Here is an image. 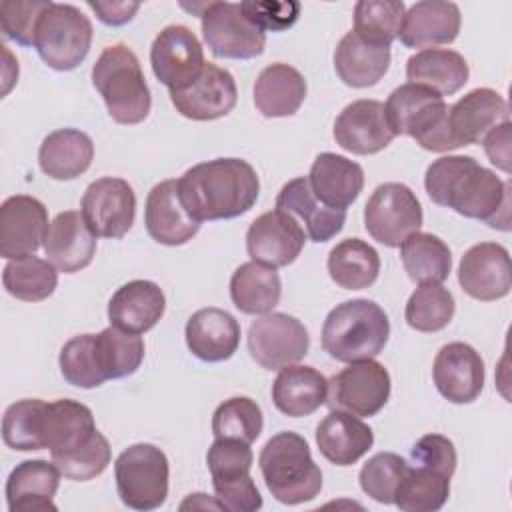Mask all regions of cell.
Returning a JSON list of instances; mask_svg holds the SVG:
<instances>
[{
	"instance_id": "35",
	"label": "cell",
	"mask_w": 512,
	"mask_h": 512,
	"mask_svg": "<svg viewBox=\"0 0 512 512\" xmlns=\"http://www.w3.org/2000/svg\"><path fill=\"white\" fill-rule=\"evenodd\" d=\"M94 158L92 138L76 128L50 132L38 150L40 170L52 180H74L82 176Z\"/></svg>"
},
{
	"instance_id": "19",
	"label": "cell",
	"mask_w": 512,
	"mask_h": 512,
	"mask_svg": "<svg viewBox=\"0 0 512 512\" xmlns=\"http://www.w3.org/2000/svg\"><path fill=\"white\" fill-rule=\"evenodd\" d=\"M432 378L448 402L470 404L484 388V360L470 344L448 342L434 358Z\"/></svg>"
},
{
	"instance_id": "1",
	"label": "cell",
	"mask_w": 512,
	"mask_h": 512,
	"mask_svg": "<svg viewBox=\"0 0 512 512\" xmlns=\"http://www.w3.org/2000/svg\"><path fill=\"white\" fill-rule=\"evenodd\" d=\"M424 188L438 206L490 228L510 230V182L500 180L472 156H440L428 166Z\"/></svg>"
},
{
	"instance_id": "43",
	"label": "cell",
	"mask_w": 512,
	"mask_h": 512,
	"mask_svg": "<svg viewBox=\"0 0 512 512\" xmlns=\"http://www.w3.org/2000/svg\"><path fill=\"white\" fill-rule=\"evenodd\" d=\"M456 302L442 284H418L410 294L404 310V320L418 332H438L446 328L454 316Z\"/></svg>"
},
{
	"instance_id": "37",
	"label": "cell",
	"mask_w": 512,
	"mask_h": 512,
	"mask_svg": "<svg viewBox=\"0 0 512 512\" xmlns=\"http://www.w3.org/2000/svg\"><path fill=\"white\" fill-rule=\"evenodd\" d=\"M280 296L282 282L272 266L250 260L240 264L230 278V298L244 314H268L280 302Z\"/></svg>"
},
{
	"instance_id": "48",
	"label": "cell",
	"mask_w": 512,
	"mask_h": 512,
	"mask_svg": "<svg viewBox=\"0 0 512 512\" xmlns=\"http://www.w3.org/2000/svg\"><path fill=\"white\" fill-rule=\"evenodd\" d=\"M58 366L64 380L76 388L90 390L106 382L96 364L94 334H80L70 338L60 350Z\"/></svg>"
},
{
	"instance_id": "32",
	"label": "cell",
	"mask_w": 512,
	"mask_h": 512,
	"mask_svg": "<svg viewBox=\"0 0 512 512\" xmlns=\"http://www.w3.org/2000/svg\"><path fill=\"white\" fill-rule=\"evenodd\" d=\"M328 380L314 366L290 364L280 368L272 382L274 406L292 418L310 416L322 404H326Z\"/></svg>"
},
{
	"instance_id": "27",
	"label": "cell",
	"mask_w": 512,
	"mask_h": 512,
	"mask_svg": "<svg viewBox=\"0 0 512 512\" xmlns=\"http://www.w3.org/2000/svg\"><path fill=\"white\" fill-rule=\"evenodd\" d=\"M166 310V296L156 282L132 280L120 286L108 302V320L112 326L144 334L152 330Z\"/></svg>"
},
{
	"instance_id": "55",
	"label": "cell",
	"mask_w": 512,
	"mask_h": 512,
	"mask_svg": "<svg viewBox=\"0 0 512 512\" xmlns=\"http://www.w3.org/2000/svg\"><path fill=\"white\" fill-rule=\"evenodd\" d=\"M480 144L484 146V152L490 158V162L498 170L510 174V120L494 126L482 138Z\"/></svg>"
},
{
	"instance_id": "16",
	"label": "cell",
	"mask_w": 512,
	"mask_h": 512,
	"mask_svg": "<svg viewBox=\"0 0 512 512\" xmlns=\"http://www.w3.org/2000/svg\"><path fill=\"white\" fill-rule=\"evenodd\" d=\"M170 100L184 118L196 122L218 120L230 114L238 100L234 76L212 62H206L196 80L186 88L170 92Z\"/></svg>"
},
{
	"instance_id": "6",
	"label": "cell",
	"mask_w": 512,
	"mask_h": 512,
	"mask_svg": "<svg viewBox=\"0 0 512 512\" xmlns=\"http://www.w3.org/2000/svg\"><path fill=\"white\" fill-rule=\"evenodd\" d=\"M384 110L396 136H410L430 152L456 150L448 130V104L440 94L408 82L390 92Z\"/></svg>"
},
{
	"instance_id": "45",
	"label": "cell",
	"mask_w": 512,
	"mask_h": 512,
	"mask_svg": "<svg viewBox=\"0 0 512 512\" xmlns=\"http://www.w3.org/2000/svg\"><path fill=\"white\" fill-rule=\"evenodd\" d=\"M406 6L396 0H360L354 6V32L374 44L390 46L404 22Z\"/></svg>"
},
{
	"instance_id": "36",
	"label": "cell",
	"mask_w": 512,
	"mask_h": 512,
	"mask_svg": "<svg viewBox=\"0 0 512 512\" xmlns=\"http://www.w3.org/2000/svg\"><path fill=\"white\" fill-rule=\"evenodd\" d=\"M468 62L450 48H424L406 62L410 84L424 86L440 96L456 94L468 82Z\"/></svg>"
},
{
	"instance_id": "49",
	"label": "cell",
	"mask_w": 512,
	"mask_h": 512,
	"mask_svg": "<svg viewBox=\"0 0 512 512\" xmlns=\"http://www.w3.org/2000/svg\"><path fill=\"white\" fill-rule=\"evenodd\" d=\"M254 456L248 442L234 438H216L206 454L212 482L234 480L250 474Z\"/></svg>"
},
{
	"instance_id": "12",
	"label": "cell",
	"mask_w": 512,
	"mask_h": 512,
	"mask_svg": "<svg viewBox=\"0 0 512 512\" xmlns=\"http://www.w3.org/2000/svg\"><path fill=\"white\" fill-rule=\"evenodd\" d=\"M310 346L306 326L284 312L258 316L248 328V352L266 370L298 364Z\"/></svg>"
},
{
	"instance_id": "20",
	"label": "cell",
	"mask_w": 512,
	"mask_h": 512,
	"mask_svg": "<svg viewBox=\"0 0 512 512\" xmlns=\"http://www.w3.org/2000/svg\"><path fill=\"white\" fill-rule=\"evenodd\" d=\"M334 140L352 154L368 156L384 150L396 134L392 132L384 104L378 100H354L334 120Z\"/></svg>"
},
{
	"instance_id": "4",
	"label": "cell",
	"mask_w": 512,
	"mask_h": 512,
	"mask_svg": "<svg viewBox=\"0 0 512 512\" xmlns=\"http://www.w3.org/2000/svg\"><path fill=\"white\" fill-rule=\"evenodd\" d=\"M260 472L270 494L282 504H302L322 490V470L308 442L290 430L274 434L262 448Z\"/></svg>"
},
{
	"instance_id": "13",
	"label": "cell",
	"mask_w": 512,
	"mask_h": 512,
	"mask_svg": "<svg viewBox=\"0 0 512 512\" xmlns=\"http://www.w3.org/2000/svg\"><path fill=\"white\" fill-rule=\"evenodd\" d=\"M80 212L98 238H124L136 216L134 188L124 178H98L84 190Z\"/></svg>"
},
{
	"instance_id": "21",
	"label": "cell",
	"mask_w": 512,
	"mask_h": 512,
	"mask_svg": "<svg viewBox=\"0 0 512 512\" xmlns=\"http://www.w3.org/2000/svg\"><path fill=\"white\" fill-rule=\"evenodd\" d=\"M508 120V104L492 88H474L448 106V130L456 148L482 142L494 126Z\"/></svg>"
},
{
	"instance_id": "23",
	"label": "cell",
	"mask_w": 512,
	"mask_h": 512,
	"mask_svg": "<svg viewBox=\"0 0 512 512\" xmlns=\"http://www.w3.org/2000/svg\"><path fill=\"white\" fill-rule=\"evenodd\" d=\"M96 434L98 430L94 424V414L86 404L70 398L46 402L42 440L52 458L68 456L88 446Z\"/></svg>"
},
{
	"instance_id": "34",
	"label": "cell",
	"mask_w": 512,
	"mask_h": 512,
	"mask_svg": "<svg viewBox=\"0 0 512 512\" xmlns=\"http://www.w3.org/2000/svg\"><path fill=\"white\" fill-rule=\"evenodd\" d=\"M306 90V80L294 66L274 62L254 82V106L266 118H286L300 110Z\"/></svg>"
},
{
	"instance_id": "41",
	"label": "cell",
	"mask_w": 512,
	"mask_h": 512,
	"mask_svg": "<svg viewBox=\"0 0 512 512\" xmlns=\"http://www.w3.org/2000/svg\"><path fill=\"white\" fill-rule=\"evenodd\" d=\"M6 292L22 302H42L58 286V268L34 254L8 260L2 272Z\"/></svg>"
},
{
	"instance_id": "47",
	"label": "cell",
	"mask_w": 512,
	"mask_h": 512,
	"mask_svg": "<svg viewBox=\"0 0 512 512\" xmlns=\"http://www.w3.org/2000/svg\"><path fill=\"white\" fill-rule=\"evenodd\" d=\"M408 470V462L394 452H378L360 468L358 480L366 496L380 504H394V494Z\"/></svg>"
},
{
	"instance_id": "46",
	"label": "cell",
	"mask_w": 512,
	"mask_h": 512,
	"mask_svg": "<svg viewBox=\"0 0 512 512\" xmlns=\"http://www.w3.org/2000/svg\"><path fill=\"white\" fill-rule=\"evenodd\" d=\"M264 428L260 406L248 396H232L218 404L212 414V434L252 444Z\"/></svg>"
},
{
	"instance_id": "15",
	"label": "cell",
	"mask_w": 512,
	"mask_h": 512,
	"mask_svg": "<svg viewBox=\"0 0 512 512\" xmlns=\"http://www.w3.org/2000/svg\"><path fill=\"white\" fill-rule=\"evenodd\" d=\"M306 232L300 222L284 210L260 214L246 232V250L254 262L284 268L292 264L306 244Z\"/></svg>"
},
{
	"instance_id": "30",
	"label": "cell",
	"mask_w": 512,
	"mask_h": 512,
	"mask_svg": "<svg viewBox=\"0 0 512 512\" xmlns=\"http://www.w3.org/2000/svg\"><path fill=\"white\" fill-rule=\"evenodd\" d=\"M320 454L336 466L356 464L374 444V432L358 416L344 410H330L316 426Z\"/></svg>"
},
{
	"instance_id": "33",
	"label": "cell",
	"mask_w": 512,
	"mask_h": 512,
	"mask_svg": "<svg viewBox=\"0 0 512 512\" xmlns=\"http://www.w3.org/2000/svg\"><path fill=\"white\" fill-rule=\"evenodd\" d=\"M390 58V46L368 42L350 30L334 50V70L346 86L368 88L388 72Z\"/></svg>"
},
{
	"instance_id": "11",
	"label": "cell",
	"mask_w": 512,
	"mask_h": 512,
	"mask_svg": "<svg viewBox=\"0 0 512 512\" xmlns=\"http://www.w3.org/2000/svg\"><path fill=\"white\" fill-rule=\"evenodd\" d=\"M392 390L388 370L374 358L350 362L328 380L326 404L360 418L376 416L388 402Z\"/></svg>"
},
{
	"instance_id": "42",
	"label": "cell",
	"mask_w": 512,
	"mask_h": 512,
	"mask_svg": "<svg viewBox=\"0 0 512 512\" xmlns=\"http://www.w3.org/2000/svg\"><path fill=\"white\" fill-rule=\"evenodd\" d=\"M450 496V478L424 468L408 464L404 478L394 494V506L404 512H436Z\"/></svg>"
},
{
	"instance_id": "26",
	"label": "cell",
	"mask_w": 512,
	"mask_h": 512,
	"mask_svg": "<svg viewBox=\"0 0 512 512\" xmlns=\"http://www.w3.org/2000/svg\"><path fill=\"white\" fill-rule=\"evenodd\" d=\"M276 208L294 216L304 228L306 236L318 244L334 238L346 222V210H336L322 204L310 190L306 176H298L280 188Z\"/></svg>"
},
{
	"instance_id": "38",
	"label": "cell",
	"mask_w": 512,
	"mask_h": 512,
	"mask_svg": "<svg viewBox=\"0 0 512 512\" xmlns=\"http://www.w3.org/2000/svg\"><path fill=\"white\" fill-rule=\"evenodd\" d=\"M326 268L340 288L364 290L378 280L380 256L368 242L360 238H346L330 250Z\"/></svg>"
},
{
	"instance_id": "54",
	"label": "cell",
	"mask_w": 512,
	"mask_h": 512,
	"mask_svg": "<svg viewBox=\"0 0 512 512\" xmlns=\"http://www.w3.org/2000/svg\"><path fill=\"white\" fill-rule=\"evenodd\" d=\"M212 486L224 510L256 512L262 508V496L250 474L226 482H212Z\"/></svg>"
},
{
	"instance_id": "52",
	"label": "cell",
	"mask_w": 512,
	"mask_h": 512,
	"mask_svg": "<svg viewBox=\"0 0 512 512\" xmlns=\"http://www.w3.org/2000/svg\"><path fill=\"white\" fill-rule=\"evenodd\" d=\"M410 458L414 466H424L430 470H436L448 478H452L456 470V448L452 440H448L442 434H426L416 440V444L410 450Z\"/></svg>"
},
{
	"instance_id": "10",
	"label": "cell",
	"mask_w": 512,
	"mask_h": 512,
	"mask_svg": "<svg viewBox=\"0 0 512 512\" xmlns=\"http://www.w3.org/2000/svg\"><path fill=\"white\" fill-rule=\"evenodd\" d=\"M202 36L216 58L250 60L264 52L266 32L236 2H208L200 12Z\"/></svg>"
},
{
	"instance_id": "9",
	"label": "cell",
	"mask_w": 512,
	"mask_h": 512,
	"mask_svg": "<svg viewBox=\"0 0 512 512\" xmlns=\"http://www.w3.org/2000/svg\"><path fill=\"white\" fill-rule=\"evenodd\" d=\"M422 222L420 200L400 182L380 184L364 206L366 232L388 248H396L410 234L420 232Z\"/></svg>"
},
{
	"instance_id": "57",
	"label": "cell",
	"mask_w": 512,
	"mask_h": 512,
	"mask_svg": "<svg viewBox=\"0 0 512 512\" xmlns=\"http://www.w3.org/2000/svg\"><path fill=\"white\" fill-rule=\"evenodd\" d=\"M180 508L182 510H186V508H216V510H224V506H222V502L214 496V498H208L206 494H202V492H196V494H190L182 504H180Z\"/></svg>"
},
{
	"instance_id": "50",
	"label": "cell",
	"mask_w": 512,
	"mask_h": 512,
	"mask_svg": "<svg viewBox=\"0 0 512 512\" xmlns=\"http://www.w3.org/2000/svg\"><path fill=\"white\" fill-rule=\"evenodd\" d=\"M50 0H6L0 4V26L6 40L34 46L36 24Z\"/></svg>"
},
{
	"instance_id": "7",
	"label": "cell",
	"mask_w": 512,
	"mask_h": 512,
	"mask_svg": "<svg viewBox=\"0 0 512 512\" xmlns=\"http://www.w3.org/2000/svg\"><path fill=\"white\" fill-rule=\"evenodd\" d=\"M92 36L90 18L76 6L50 2L36 24L34 48L46 66L68 72L88 56Z\"/></svg>"
},
{
	"instance_id": "28",
	"label": "cell",
	"mask_w": 512,
	"mask_h": 512,
	"mask_svg": "<svg viewBox=\"0 0 512 512\" xmlns=\"http://www.w3.org/2000/svg\"><path fill=\"white\" fill-rule=\"evenodd\" d=\"M460 24V8L454 2L422 0L406 10L398 38L406 48H434L454 42Z\"/></svg>"
},
{
	"instance_id": "29",
	"label": "cell",
	"mask_w": 512,
	"mask_h": 512,
	"mask_svg": "<svg viewBox=\"0 0 512 512\" xmlns=\"http://www.w3.org/2000/svg\"><path fill=\"white\" fill-rule=\"evenodd\" d=\"M306 178L314 196L336 210H346L354 204L364 188L362 166L334 152L318 154Z\"/></svg>"
},
{
	"instance_id": "2",
	"label": "cell",
	"mask_w": 512,
	"mask_h": 512,
	"mask_svg": "<svg viewBox=\"0 0 512 512\" xmlns=\"http://www.w3.org/2000/svg\"><path fill=\"white\" fill-rule=\"evenodd\" d=\"M184 208L200 224L246 214L258 200L260 180L242 158H214L188 168L178 178Z\"/></svg>"
},
{
	"instance_id": "51",
	"label": "cell",
	"mask_w": 512,
	"mask_h": 512,
	"mask_svg": "<svg viewBox=\"0 0 512 512\" xmlns=\"http://www.w3.org/2000/svg\"><path fill=\"white\" fill-rule=\"evenodd\" d=\"M110 458H112L110 444H108L106 436L98 432L96 438L88 446H84L68 456L52 458V462L58 466V470L62 472L64 478L84 482V480H92V478L100 476L106 470V466L110 464Z\"/></svg>"
},
{
	"instance_id": "5",
	"label": "cell",
	"mask_w": 512,
	"mask_h": 512,
	"mask_svg": "<svg viewBox=\"0 0 512 512\" xmlns=\"http://www.w3.org/2000/svg\"><path fill=\"white\" fill-rule=\"evenodd\" d=\"M92 84L114 122L140 124L150 114V88L138 56L126 44H112L102 50L92 66Z\"/></svg>"
},
{
	"instance_id": "8",
	"label": "cell",
	"mask_w": 512,
	"mask_h": 512,
	"mask_svg": "<svg viewBox=\"0 0 512 512\" xmlns=\"http://www.w3.org/2000/svg\"><path fill=\"white\" fill-rule=\"evenodd\" d=\"M114 478L124 506L142 512L156 510L168 496V458L154 444H132L116 458Z\"/></svg>"
},
{
	"instance_id": "22",
	"label": "cell",
	"mask_w": 512,
	"mask_h": 512,
	"mask_svg": "<svg viewBox=\"0 0 512 512\" xmlns=\"http://www.w3.org/2000/svg\"><path fill=\"white\" fill-rule=\"evenodd\" d=\"M144 224L150 238L164 246H182L200 230L180 200L178 180H162L148 192Z\"/></svg>"
},
{
	"instance_id": "40",
	"label": "cell",
	"mask_w": 512,
	"mask_h": 512,
	"mask_svg": "<svg viewBox=\"0 0 512 512\" xmlns=\"http://www.w3.org/2000/svg\"><path fill=\"white\" fill-rule=\"evenodd\" d=\"M94 356L104 380H118L134 374L144 360V340L140 334L108 326L94 334Z\"/></svg>"
},
{
	"instance_id": "17",
	"label": "cell",
	"mask_w": 512,
	"mask_h": 512,
	"mask_svg": "<svg viewBox=\"0 0 512 512\" xmlns=\"http://www.w3.org/2000/svg\"><path fill=\"white\" fill-rule=\"evenodd\" d=\"M46 206L28 194L8 196L0 206V256L6 260L34 254L48 234Z\"/></svg>"
},
{
	"instance_id": "44",
	"label": "cell",
	"mask_w": 512,
	"mask_h": 512,
	"mask_svg": "<svg viewBox=\"0 0 512 512\" xmlns=\"http://www.w3.org/2000/svg\"><path fill=\"white\" fill-rule=\"evenodd\" d=\"M46 402L40 398H24L10 404L2 416V440L8 448L20 452L44 450L42 422Z\"/></svg>"
},
{
	"instance_id": "24",
	"label": "cell",
	"mask_w": 512,
	"mask_h": 512,
	"mask_svg": "<svg viewBox=\"0 0 512 512\" xmlns=\"http://www.w3.org/2000/svg\"><path fill=\"white\" fill-rule=\"evenodd\" d=\"M96 238L98 236L90 230L82 212L64 210L50 222L44 240L46 260H50L58 272H80L92 262L96 254Z\"/></svg>"
},
{
	"instance_id": "18",
	"label": "cell",
	"mask_w": 512,
	"mask_h": 512,
	"mask_svg": "<svg viewBox=\"0 0 512 512\" xmlns=\"http://www.w3.org/2000/svg\"><path fill=\"white\" fill-rule=\"evenodd\" d=\"M458 282L470 298L480 302L508 296L512 288L508 250L496 242L474 244L460 260Z\"/></svg>"
},
{
	"instance_id": "39",
	"label": "cell",
	"mask_w": 512,
	"mask_h": 512,
	"mask_svg": "<svg viewBox=\"0 0 512 512\" xmlns=\"http://www.w3.org/2000/svg\"><path fill=\"white\" fill-rule=\"evenodd\" d=\"M400 260L416 284H442L452 270L450 248L430 232L410 234L400 244Z\"/></svg>"
},
{
	"instance_id": "56",
	"label": "cell",
	"mask_w": 512,
	"mask_h": 512,
	"mask_svg": "<svg viewBox=\"0 0 512 512\" xmlns=\"http://www.w3.org/2000/svg\"><path fill=\"white\" fill-rule=\"evenodd\" d=\"M96 16L108 26H122L134 18L140 10L138 2H88Z\"/></svg>"
},
{
	"instance_id": "25",
	"label": "cell",
	"mask_w": 512,
	"mask_h": 512,
	"mask_svg": "<svg viewBox=\"0 0 512 512\" xmlns=\"http://www.w3.org/2000/svg\"><path fill=\"white\" fill-rule=\"evenodd\" d=\"M188 350L202 362H224L240 344L238 320L222 308L196 310L184 328Z\"/></svg>"
},
{
	"instance_id": "14",
	"label": "cell",
	"mask_w": 512,
	"mask_h": 512,
	"mask_svg": "<svg viewBox=\"0 0 512 512\" xmlns=\"http://www.w3.org/2000/svg\"><path fill=\"white\" fill-rule=\"evenodd\" d=\"M152 72L170 92L186 88L198 78L206 60L196 34L182 24L162 28L150 46Z\"/></svg>"
},
{
	"instance_id": "3",
	"label": "cell",
	"mask_w": 512,
	"mask_h": 512,
	"mask_svg": "<svg viewBox=\"0 0 512 512\" xmlns=\"http://www.w3.org/2000/svg\"><path fill=\"white\" fill-rule=\"evenodd\" d=\"M390 336L386 312L368 298L336 304L322 324V348L338 362L376 358Z\"/></svg>"
},
{
	"instance_id": "31",
	"label": "cell",
	"mask_w": 512,
	"mask_h": 512,
	"mask_svg": "<svg viewBox=\"0 0 512 512\" xmlns=\"http://www.w3.org/2000/svg\"><path fill=\"white\" fill-rule=\"evenodd\" d=\"M62 472L48 460H24L6 480V504L10 512L56 510L54 496Z\"/></svg>"
},
{
	"instance_id": "53",
	"label": "cell",
	"mask_w": 512,
	"mask_h": 512,
	"mask_svg": "<svg viewBox=\"0 0 512 512\" xmlns=\"http://www.w3.org/2000/svg\"><path fill=\"white\" fill-rule=\"evenodd\" d=\"M242 12L252 20L260 30L282 32L296 24L300 16V2H240Z\"/></svg>"
}]
</instances>
